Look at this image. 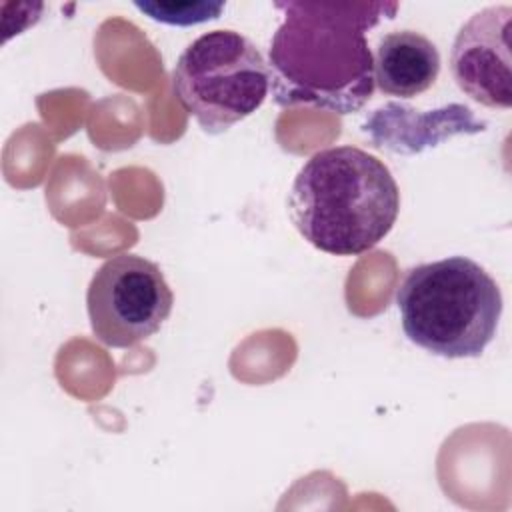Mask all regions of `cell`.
I'll list each match as a JSON object with an SVG mask.
<instances>
[{"label":"cell","instance_id":"1","mask_svg":"<svg viewBox=\"0 0 512 512\" xmlns=\"http://www.w3.org/2000/svg\"><path fill=\"white\" fill-rule=\"evenodd\" d=\"M284 20L272 36L268 70L280 106L358 112L374 92L366 32L392 18L396 2H278Z\"/></svg>","mask_w":512,"mask_h":512},{"label":"cell","instance_id":"2","mask_svg":"<svg viewBox=\"0 0 512 512\" xmlns=\"http://www.w3.org/2000/svg\"><path fill=\"white\" fill-rule=\"evenodd\" d=\"M400 190L390 168L358 146L312 154L298 170L288 214L300 236L332 256H358L392 230Z\"/></svg>","mask_w":512,"mask_h":512},{"label":"cell","instance_id":"5","mask_svg":"<svg viewBox=\"0 0 512 512\" xmlns=\"http://www.w3.org/2000/svg\"><path fill=\"white\" fill-rule=\"evenodd\" d=\"M172 306L174 294L160 266L130 252L108 258L86 292L92 334L110 348H130L154 336Z\"/></svg>","mask_w":512,"mask_h":512},{"label":"cell","instance_id":"7","mask_svg":"<svg viewBox=\"0 0 512 512\" xmlns=\"http://www.w3.org/2000/svg\"><path fill=\"white\" fill-rule=\"evenodd\" d=\"M374 84L388 96L412 98L436 82L440 54L432 40L414 30H396L378 40Z\"/></svg>","mask_w":512,"mask_h":512},{"label":"cell","instance_id":"4","mask_svg":"<svg viewBox=\"0 0 512 512\" xmlns=\"http://www.w3.org/2000/svg\"><path fill=\"white\" fill-rule=\"evenodd\" d=\"M270 90L268 62L236 30H212L190 42L172 70V94L208 134L254 114Z\"/></svg>","mask_w":512,"mask_h":512},{"label":"cell","instance_id":"3","mask_svg":"<svg viewBox=\"0 0 512 512\" xmlns=\"http://www.w3.org/2000/svg\"><path fill=\"white\" fill-rule=\"evenodd\" d=\"M396 306L416 346L442 358H478L496 336L502 292L478 262L450 256L410 268Z\"/></svg>","mask_w":512,"mask_h":512},{"label":"cell","instance_id":"8","mask_svg":"<svg viewBox=\"0 0 512 512\" xmlns=\"http://www.w3.org/2000/svg\"><path fill=\"white\" fill-rule=\"evenodd\" d=\"M134 6L148 18L172 26H190L214 20L224 8L222 2H134Z\"/></svg>","mask_w":512,"mask_h":512},{"label":"cell","instance_id":"6","mask_svg":"<svg viewBox=\"0 0 512 512\" xmlns=\"http://www.w3.org/2000/svg\"><path fill=\"white\" fill-rule=\"evenodd\" d=\"M510 6H488L470 16L450 50L456 86L474 102L506 110L512 104Z\"/></svg>","mask_w":512,"mask_h":512}]
</instances>
